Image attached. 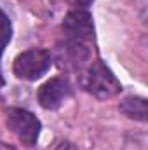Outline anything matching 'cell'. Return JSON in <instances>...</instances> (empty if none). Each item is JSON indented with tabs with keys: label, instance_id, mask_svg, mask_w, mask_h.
I'll return each instance as SVG.
<instances>
[{
	"label": "cell",
	"instance_id": "7a4b0ae2",
	"mask_svg": "<svg viewBox=\"0 0 148 150\" xmlns=\"http://www.w3.org/2000/svg\"><path fill=\"white\" fill-rule=\"evenodd\" d=\"M52 67V54L47 49H28L16 56L12 72L18 79L37 80Z\"/></svg>",
	"mask_w": 148,
	"mask_h": 150
},
{
	"label": "cell",
	"instance_id": "5b68a950",
	"mask_svg": "<svg viewBox=\"0 0 148 150\" xmlns=\"http://www.w3.org/2000/svg\"><path fill=\"white\" fill-rule=\"evenodd\" d=\"M72 96V84L66 77H52L37 91V100L42 108L58 110Z\"/></svg>",
	"mask_w": 148,
	"mask_h": 150
},
{
	"label": "cell",
	"instance_id": "3957f363",
	"mask_svg": "<svg viewBox=\"0 0 148 150\" xmlns=\"http://www.w3.org/2000/svg\"><path fill=\"white\" fill-rule=\"evenodd\" d=\"M7 127L28 147H35L42 131V124L32 112L25 108H11L7 112Z\"/></svg>",
	"mask_w": 148,
	"mask_h": 150
},
{
	"label": "cell",
	"instance_id": "52a82bcc",
	"mask_svg": "<svg viewBox=\"0 0 148 150\" xmlns=\"http://www.w3.org/2000/svg\"><path fill=\"white\" fill-rule=\"evenodd\" d=\"M12 37V26H11V21L7 18V14L0 9V56L5 49V45L11 42Z\"/></svg>",
	"mask_w": 148,
	"mask_h": 150
},
{
	"label": "cell",
	"instance_id": "ba28073f",
	"mask_svg": "<svg viewBox=\"0 0 148 150\" xmlns=\"http://www.w3.org/2000/svg\"><path fill=\"white\" fill-rule=\"evenodd\" d=\"M94 0H68V4L73 7V9H87Z\"/></svg>",
	"mask_w": 148,
	"mask_h": 150
},
{
	"label": "cell",
	"instance_id": "8992f818",
	"mask_svg": "<svg viewBox=\"0 0 148 150\" xmlns=\"http://www.w3.org/2000/svg\"><path fill=\"white\" fill-rule=\"evenodd\" d=\"M120 112L124 113L129 119L145 122L148 117V107H147V100L141 96H127L120 101Z\"/></svg>",
	"mask_w": 148,
	"mask_h": 150
},
{
	"label": "cell",
	"instance_id": "277c9868",
	"mask_svg": "<svg viewBox=\"0 0 148 150\" xmlns=\"http://www.w3.org/2000/svg\"><path fill=\"white\" fill-rule=\"evenodd\" d=\"M63 33L66 40L92 44L94 40V23L87 9H72L63 19Z\"/></svg>",
	"mask_w": 148,
	"mask_h": 150
},
{
	"label": "cell",
	"instance_id": "6da1fadb",
	"mask_svg": "<svg viewBox=\"0 0 148 150\" xmlns=\"http://www.w3.org/2000/svg\"><path fill=\"white\" fill-rule=\"evenodd\" d=\"M80 84L98 100H110L122 91V84L101 59L91 61L80 72Z\"/></svg>",
	"mask_w": 148,
	"mask_h": 150
},
{
	"label": "cell",
	"instance_id": "9c48e42d",
	"mask_svg": "<svg viewBox=\"0 0 148 150\" xmlns=\"http://www.w3.org/2000/svg\"><path fill=\"white\" fill-rule=\"evenodd\" d=\"M52 150H77V147L73 143H70V142H59Z\"/></svg>",
	"mask_w": 148,
	"mask_h": 150
},
{
	"label": "cell",
	"instance_id": "30bf717a",
	"mask_svg": "<svg viewBox=\"0 0 148 150\" xmlns=\"http://www.w3.org/2000/svg\"><path fill=\"white\" fill-rule=\"evenodd\" d=\"M0 150H16V149L11 147V145H7V143H4V142H0Z\"/></svg>",
	"mask_w": 148,
	"mask_h": 150
},
{
	"label": "cell",
	"instance_id": "8fae6325",
	"mask_svg": "<svg viewBox=\"0 0 148 150\" xmlns=\"http://www.w3.org/2000/svg\"><path fill=\"white\" fill-rule=\"evenodd\" d=\"M2 84H4V80H2V75H0V86H2Z\"/></svg>",
	"mask_w": 148,
	"mask_h": 150
}]
</instances>
